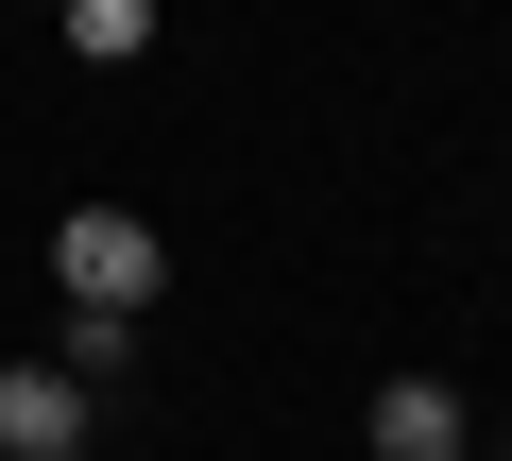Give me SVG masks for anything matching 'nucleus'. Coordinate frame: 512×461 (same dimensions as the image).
I'll list each match as a JSON object with an SVG mask.
<instances>
[{"instance_id": "1", "label": "nucleus", "mask_w": 512, "mask_h": 461, "mask_svg": "<svg viewBox=\"0 0 512 461\" xmlns=\"http://www.w3.org/2000/svg\"><path fill=\"white\" fill-rule=\"evenodd\" d=\"M52 291H69V325H137L171 291V240H154L137 205H69L52 222Z\"/></svg>"}, {"instance_id": "2", "label": "nucleus", "mask_w": 512, "mask_h": 461, "mask_svg": "<svg viewBox=\"0 0 512 461\" xmlns=\"http://www.w3.org/2000/svg\"><path fill=\"white\" fill-rule=\"evenodd\" d=\"M0 461H86V376L69 359H0Z\"/></svg>"}, {"instance_id": "3", "label": "nucleus", "mask_w": 512, "mask_h": 461, "mask_svg": "<svg viewBox=\"0 0 512 461\" xmlns=\"http://www.w3.org/2000/svg\"><path fill=\"white\" fill-rule=\"evenodd\" d=\"M376 461H461V393L444 376H393L376 393Z\"/></svg>"}, {"instance_id": "4", "label": "nucleus", "mask_w": 512, "mask_h": 461, "mask_svg": "<svg viewBox=\"0 0 512 461\" xmlns=\"http://www.w3.org/2000/svg\"><path fill=\"white\" fill-rule=\"evenodd\" d=\"M69 52H86V69H137V52H154V0H69Z\"/></svg>"}]
</instances>
